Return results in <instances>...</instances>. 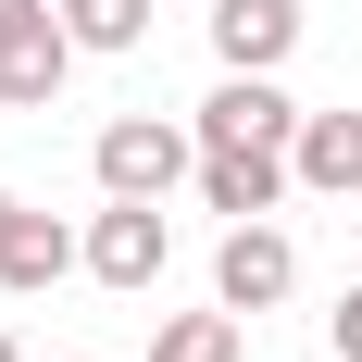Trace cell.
I'll return each instance as SVG.
<instances>
[{
	"label": "cell",
	"mask_w": 362,
	"mask_h": 362,
	"mask_svg": "<svg viewBox=\"0 0 362 362\" xmlns=\"http://www.w3.org/2000/svg\"><path fill=\"white\" fill-rule=\"evenodd\" d=\"M88 175H100V200H163V187L200 175V125H163V112H112L100 150H88Z\"/></svg>",
	"instance_id": "6da1fadb"
},
{
	"label": "cell",
	"mask_w": 362,
	"mask_h": 362,
	"mask_svg": "<svg viewBox=\"0 0 362 362\" xmlns=\"http://www.w3.org/2000/svg\"><path fill=\"white\" fill-rule=\"evenodd\" d=\"M163 262H175L163 200H100V213H88V275H100V288H125V300H138Z\"/></svg>",
	"instance_id": "7a4b0ae2"
},
{
	"label": "cell",
	"mask_w": 362,
	"mask_h": 362,
	"mask_svg": "<svg viewBox=\"0 0 362 362\" xmlns=\"http://www.w3.org/2000/svg\"><path fill=\"white\" fill-rule=\"evenodd\" d=\"M288 288H300V250H288V225H275V213L225 225V250H213V300H225V313H275Z\"/></svg>",
	"instance_id": "3957f363"
},
{
	"label": "cell",
	"mask_w": 362,
	"mask_h": 362,
	"mask_svg": "<svg viewBox=\"0 0 362 362\" xmlns=\"http://www.w3.org/2000/svg\"><path fill=\"white\" fill-rule=\"evenodd\" d=\"M63 75H75L63 0H50V13H25V25H0V112H50V100H63Z\"/></svg>",
	"instance_id": "277c9868"
},
{
	"label": "cell",
	"mask_w": 362,
	"mask_h": 362,
	"mask_svg": "<svg viewBox=\"0 0 362 362\" xmlns=\"http://www.w3.org/2000/svg\"><path fill=\"white\" fill-rule=\"evenodd\" d=\"M200 150H300V100L275 75H225L200 100Z\"/></svg>",
	"instance_id": "5b68a950"
},
{
	"label": "cell",
	"mask_w": 362,
	"mask_h": 362,
	"mask_svg": "<svg viewBox=\"0 0 362 362\" xmlns=\"http://www.w3.org/2000/svg\"><path fill=\"white\" fill-rule=\"evenodd\" d=\"M200 213H225V225H250V213H275V200H288L300 187V163L288 150H200Z\"/></svg>",
	"instance_id": "8992f818"
},
{
	"label": "cell",
	"mask_w": 362,
	"mask_h": 362,
	"mask_svg": "<svg viewBox=\"0 0 362 362\" xmlns=\"http://www.w3.org/2000/svg\"><path fill=\"white\" fill-rule=\"evenodd\" d=\"M300 50V0H213V63L225 75H288Z\"/></svg>",
	"instance_id": "52a82bcc"
},
{
	"label": "cell",
	"mask_w": 362,
	"mask_h": 362,
	"mask_svg": "<svg viewBox=\"0 0 362 362\" xmlns=\"http://www.w3.org/2000/svg\"><path fill=\"white\" fill-rule=\"evenodd\" d=\"M75 262H88V238H75L63 213H13V238H0V288L37 300V288H63Z\"/></svg>",
	"instance_id": "ba28073f"
},
{
	"label": "cell",
	"mask_w": 362,
	"mask_h": 362,
	"mask_svg": "<svg viewBox=\"0 0 362 362\" xmlns=\"http://www.w3.org/2000/svg\"><path fill=\"white\" fill-rule=\"evenodd\" d=\"M300 187H325V200H362V112H300Z\"/></svg>",
	"instance_id": "9c48e42d"
},
{
	"label": "cell",
	"mask_w": 362,
	"mask_h": 362,
	"mask_svg": "<svg viewBox=\"0 0 362 362\" xmlns=\"http://www.w3.org/2000/svg\"><path fill=\"white\" fill-rule=\"evenodd\" d=\"M250 350V313H175V325H150V362H238Z\"/></svg>",
	"instance_id": "30bf717a"
},
{
	"label": "cell",
	"mask_w": 362,
	"mask_h": 362,
	"mask_svg": "<svg viewBox=\"0 0 362 362\" xmlns=\"http://www.w3.org/2000/svg\"><path fill=\"white\" fill-rule=\"evenodd\" d=\"M150 13H163V0H63L75 50H138V37H150Z\"/></svg>",
	"instance_id": "8fae6325"
},
{
	"label": "cell",
	"mask_w": 362,
	"mask_h": 362,
	"mask_svg": "<svg viewBox=\"0 0 362 362\" xmlns=\"http://www.w3.org/2000/svg\"><path fill=\"white\" fill-rule=\"evenodd\" d=\"M325 337H337V362H362V288H337V313H325Z\"/></svg>",
	"instance_id": "7c38bea8"
},
{
	"label": "cell",
	"mask_w": 362,
	"mask_h": 362,
	"mask_svg": "<svg viewBox=\"0 0 362 362\" xmlns=\"http://www.w3.org/2000/svg\"><path fill=\"white\" fill-rule=\"evenodd\" d=\"M25 13H50V0H0V25H25Z\"/></svg>",
	"instance_id": "4fadbf2b"
},
{
	"label": "cell",
	"mask_w": 362,
	"mask_h": 362,
	"mask_svg": "<svg viewBox=\"0 0 362 362\" xmlns=\"http://www.w3.org/2000/svg\"><path fill=\"white\" fill-rule=\"evenodd\" d=\"M13 213H25V200H13V187H0V238H13Z\"/></svg>",
	"instance_id": "5bb4252c"
},
{
	"label": "cell",
	"mask_w": 362,
	"mask_h": 362,
	"mask_svg": "<svg viewBox=\"0 0 362 362\" xmlns=\"http://www.w3.org/2000/svg\"><path fill=\"white\" fill-rule=\"evenodd\" d=\"M0 362H25V350H13V325H0Z\"/></svg>",
	"instance_id": "9a60e30c"
},
{
	"label": "cell",
	"mask_w": 362,
	"mask_h": 362,
	"mask_svg": "<svg viewBox=\"0 0 362 362\" xmlns=\"http://www.w3.org/2000/svg\"><path fill=\"white\" fill-rule=\"evenodd\" d=\"M200 13H213V0H200Z\"/></svg>",
	"instance_id": "2e32d148"
},
{
	"label": "cell",
	"mask_w": 362,
	"mask_h": 362,
	"mask_svg": "<svg viewBox=\"0 0 362 362\" xmlns=\"http://www.w3.org/2000/svg\"><path fill=\"white\" fill-rule=\"evenodd\" d=\"M350 213H362V200H350Z\"/></svg>",
	"instance_id": "e0dca14e"
}]
</instances>
